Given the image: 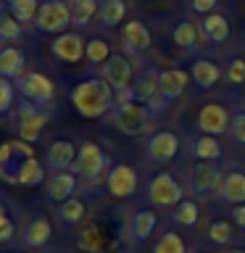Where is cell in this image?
I'll list each match as a JSON object with an SVG mask.
<instances>
[{"label":"cell","instance_id":"cell-1","mask_svg":"<svg viewBox=\"0 0 245 253\" xmlns=\"http://www.w3.org/2000/svg\"><path fill=\"white\" fill-rule=\"evenodd\" d=\"M69 98H71V106L77 108V114L84 119H100L111 114V108L116 106L114 87L100 77H87L82 82H77L71 87Z\"/></svg>","mask_w":245,"mask_h":253},{"label":"cell","instance_id":"cell-2","mask_svg":"<svg viewBox=\"0 0 245 253\" xmlns=\"http://www.w3.org/2000/svg\"><path fill=\"white\" fill-rule=\"evenodd\" d=\"M111 124L116 132L126 134V137H142L153 129L156 114L145 103L137 100H116V106L111 108Z\"/></svg>","mask_w":245,"mask_h":253},{"label":"cell","instance_id":"cell-3","mask_svg":"<svg viewBox=\"0 0 245 253\" xmlns=\"http://www.w3.org/2000/svg\"><path fill=\"white\" fill-rule=\"evenodd\" d=\"M47 122H50V111L45 106H35L29 100H21L13 111V119H11L16 137L24 142H35L47 126Z\"/></svg>","mask_w":245,"mask_h":253},{"label":"cell","instance_id":"cell-4","mask_svg":"<svg viewBox=\"0 0 245 253\" xmlns=\"http://www.w3.org/2000/svg\"><path fill=\"white\" fill-rule=\"evenodd\" d=\"M111 166L114 164H111V156L106 153V150H103L98 142L84 140L77 150V161H74V166H71V171L84 182H98L103 174H108Z\"/></svg>","mask_w":245,"mask_h":253},{"label":"cell","instance_id":"cell-5","mask_svg":"<svg viewBox=\"0 0 245 253\" xmlns=\"http://www.w3.org/2000/svg\"><path fill=\"white\" fill-rule=\"evenodd\" d=\"M145 198L150 206L156 209H174L177 203L185 201V190H182L179 179L169 171H158L148 179V187H145Z\"/></svg>","mask_w":245,"mask_h":253},{"label":"cell","instance_id":"cell-6","mask_svg":"<svg viewBox=\"0 0 245 253\" xmlns=\"http://www.w3.org/2000/svg\"><path fill=\"white\" fill-rule=\"evenodd\" d=\"M129 100L145 103V106L156 114V119L161 116V71L156 66L142 69L129 87Z\"/></svg>","mask_w":245,"mask_h":253},{"label":"cell","instance_id":"cell-7","mask_svg":"<svg viewBox=\"0 0 245 253\" xmlns=\"http://www.w3.org/2000/svg\"><path fill=\"white\" fill-rule=\"evenodd\" d=\"M16 92L21 95V100H29L35 106H53V100H55V84L42 71L21 74L16 79Z\"/></svg>","mask_w":245,"mask_h":253},{"label":"cell","instance_id":"cell-8","mask_svg":"<svg viewBox=\"0 0 245 253\" xmlns=\"http://www.w3.org/2000/svg\"><path fill=\"white\" fill-rule=\"evenodd\" d=\"M42 35H63L71 27V11L66 0H42L37 11V19L32 24Z\"/></svg>","mask_w":245,"mask_h":253},{"label":"cell","instance_id":"cell-9","mask_svg":"<svg viewBox=\"0 0 245 253\" xmlns=\"http://www.w3.org/2000/svg\"><path fill=\"white\" fill-rule=\"evenodd\" d=\"M179 148H182V142H179V134H174L169 129H158L153 134H148L145 142H142V153H145L148 161H153V164H171L174 158L179 156Z\"/></svg>","mask_w":245,"mask_h":253},{"label":"cell","instance_id":"cell-10","mask_svg":"<svg viewBox=\"0 0 245 253\" xmlns=\"http://www.w3.org/2000/svg\"><path fill=\"white\" fill-rule=\"evenodd\" d=\"M221 177H224V171H221L216 164H211V161H195L193 166H190V171H187V190L195 198L219 193Z\"/></svg>","mask_w":245,"mask_h":253},{"label":"cell","instance_id":"cell-11","mask_svg":"<svg viewBox=\"0 0 245 253\" xmlns=\"http://www.w3.org/2000/svg\"><path fill=\"white\" fill-rule=\"evenodd\" d=\"M229 122H232V114L227 111V106L213 100L201 106L195 116V129L201 134H211V137H224L229 132Z\"/></svg>","mask_w":245,"mask_h":253},{"label":"cell","instance_id":"cell-12","mask_svg":"<svg viewBox=\"0 0 245 253\" xmlns=\"http://www.w3.org/2000/svg\"><path fill=\"white\" fill-rule=\"evenodd\" d=\"M137 171L132 169L129 164H114L106 174V190L108 195L119 198V201H124V198H132L134 193H137Z\"/></svg>","mask_w":245,"mask_h":253},{"label":"cell","instance_id":"cell-13","mask_svg":"<svg viewBox=\"0 0 245 253\" xmlns=\"http://www.w3.org/2000/svg\"><path fill=\"white\" fill-rule=\"evenodd\" d=\"M98 69H100V79H106V82L114 87L116 95L132 87V63H129V58H126V55L114 53V55H111V58L103 63V66H98Z\"/></svg>","mask_w":245,"mask_h":253},{"label":"cell","instance_id":"cell-14","mask_svg":"<svg viewBox=\"0 0 245 253\" xmlns=\"http://www.w3.org/2000/svg\"><path fill=\"white\" fill-rule=\"evenodd\" d=\"M84 47L87 40L79 32H63V35H55V40L50 42V53L63 63H79L84 58Z\"/></svg>","mask_w":245,"mask_h":253},{"label":"cell","instance_id":"cell-15","mask_svg":"<svg viewBox=\"0 0 245 253\" xmlns=\"http://www.w3.org/2000/svg\"><path fill=\"white\" fill-rule=\"evenodd\" d=\"M77 145L71 140H53L45 148V169L55 174V171H69L77 161Z\"/></svg>","mask_w":245,"mask_h":253},{"label":"cell","instance_id":"cell-16","mask_svg":"<svg viewBox=\"0 0 245 253\" xmlns=\"http://www.w3.org/2000/svg\"><path fill=\"white\" fill-rule=\"evenodd\" d=\"M122 45H124L126 55L137 58V55H142L150 45H153V35H150V29L142 21L132 19L122 27Z\"/></svg>","mask_w":245,"mask_h":253},{"label":"cell","instance_id":"cell-17","mask_svg":"<svg viewBox=\"0 0 245 253\" xmlns=\"http://www.w3.org/2000/svg\"><path fill=\"white\" fill-rule=\"evenodd\" d=\"M79 190V177L74 171H55L50 174V179L45 182V198L50 203H63V201H69V198H74V193Z\"/></svg>","mask_w":245,"mask_h":253},{"label":"cell","instance_id":"cell-18","mask_svg":"<svg viewBox=\"0 0 245 253\" xmlns=\"http://www.w3.org/2000/svg\"><path fill=\"white\" fill-rule=\"evenodd\" d=\"M190 84V74L182 69H166L161 71V114L171 106L177 98H182V92Z\"/></svg>","mask_w":245,"mask_h":253},{"label":"cell","instance_id":"cell-19","mask_svg":"<svg viewBox=\"0 0 245 253\" xmlns=\"http://www.w3.org/2000/svg\"><path fill=\"white\" fill-rule=\"evenodd\" d=\"M53 237V224L50 219L42 216V213H37V216H32L27 224L21 229V245H27V248H45L47 243H50Z\"/></svg>","mask_w":245,"mask_h":253},{"label":"cell","instance_id":"cell-20","mask_svg":"<svg viewBox=\"0 0 245 253\" xmlns=\"http://www.w3.org/2000/svg\"><path fill=\"white\" fill-rule=\"evenodd\" d=\"M156 227H158V216H156V211L142 209V211H137V213H132L129 221H126V240H129L132 245L145 243L148 237L156 232Z\"/></svg>","mask_w":245,"mask_h":253},{"label":"cell","instance_id":"cell-21","mask_svg":"<svg viewBox=\"0 0 245 253\" xmlns=\"http://www.w3.org/2000/svg\"><path fill=\"white\" fill-rule=\"evenodd\" d=\"M201 35L205 42H211V45H221V42H227L229 40V21H227V16L224 13H219V11H213L208 16H201Z\"/></svg>","mask_w":245,"mask_h":253},{"label":"cell","instance_id":"cell-22","mask_svg":"<svg viewBox=\"0 0 245 253\" xmlns=\"http://www.w3.org/2000/svg\"><path fill=\"white\" fill-rule=\"evenodd\" d=\"M187 150L195 161H211L216 164L224 156V148L219 145V137H211V134H195L187 142Z\"/></svg>","mask_w":245,"mask_h":253},{"label":"cell","instance_id":"cell-23","mask_svg":"<svg viewBox=\"0 0 245 253\" xmlns=\"http://www.w3.org/2000/svg\"><path fill=\"white\" fill-rule=\"evenodd\" d=\"M21 74H27V53L16 45L0 47V77L16 82Z\"/></svg>","mask_w":245,"mask_h":253},{"label":"cell","instance_id":"cell-24","mask_svg":"<svg viewBox=\"0 0 245 253\" xmlns=\"http://www.w3.org/2000/svg\"><path fill=\"white\" fill-rule=\"evenodd\" d=\"M190 77L195 79V84L201 90H211V87L219 84L221 79V66L211 58H195L193 66H190Z\"/></svg>","mask_w":245,"mask_h":253},{"label":"cell","instance_id":"cell-25","mask_svg":"<svg viewBox=\"0 0 245 253\" xmlns=\"http://www.w3.org/2000/svg\"><path fill=\"white\" fill-rule=\"evenodd\" d=\"M219 198L224 203H245V171H227L224 177H221V185H219Z\"/></svg>","mask_w":245,"mask_h":253},{"label":"cell","instance_id":"cell-26","mask_svg":"<svg viewBox=\"0 0 245 253\" xmlns=\"http://www.w3.org/2000/svg\"><path fill=\"white\" fill-rule=\"evenodd\" d=\"M171 40H174V45L182 47V50H198L203 42V35H201V27H195L193 21H187V19H182L177 27L171 29Z\"/></svg>","mask_w":245,"mask_h":253},{"label":"cell","instance_id":"cell-27","mask_svg":"<svg viewBox=\"0 0 245 253\" xmlns=\"http://www.w3.org/2000/svg\"><path fill=\"white\" fill-rule=\"evenodd\" d=\"M45 164H40L35 156L29 158H21L19 161V171H16V185L21 187H37L40 182L45 179Z\"/></svg>","mask_w":245,"mask_h":253},{"label":"cell","instance_id":"cell-28","mask_svg":"<svg viewBox=\"0 0 245 253\" xmlns=\"http://www.w3.org/2000/svg\"><path fill=\"white\" fill-rule=\"evenodd\" d=\"M126 16V3L124 0H100L98 11V27L100 29H114L124 21Z\"/></svg>","mask_w":245,"mask_h":253},{"label":"cell","instance_id":"cell-29","mask_svg":"<svg viewBox=\"0 0 245 253\" xmlns=\"http://www.w3.org/2000/svg\"><path fill=\"white\" fill-rule=\"evenodd\" d=\"M24 37V24L8 11L5 0H0V40L3 42H21Z\"/></svg>","mask_w":245,"mask_h":253},{"label":"cell","instance_id":"cell-30","mask_svg":"<svg viewBox=\"0 0 245 253\" xmlns=\"http://www.w3.org/2000/svg\"><path fill=\"white\" fill-rule=\"evenodd\" d=\"M66 3H69L74 27H87L92 19H98V11H100L98 0H66Z\"/></svg>","mask_w":245,"mask_h":253},{"label":"cell","instance_id":"cell-31","mask_svg":"<svg viewBox=\"0 0 245 253\" xmlns=\"http://www.w3.org/2000/svg\"><path fill=\"white\" fill-rule=\"evenodd\" d=\"M58 219H61V224H66V227H77L79 221L84 219V213H87V206L82 198H69V201H63L58 203Z\"/></svg>","mask_w":245,"mask_h":253},{"label":"cell","instance_id":"cell-32","mask_svg":"<svg viewBox=\"0 0 245 253\" xmlns=\"http://www.w3.org/2000/svg\"><path fill=\"white\" fill-rule=\"evenodd\" d=\"M198 219H201V209H198V203L193 198H185L182 203H177L171 209V221L179 227H195Z\"/></svg>","mask_w":245,"mask_h":253},{"label":"cell","instance_id":"cell-33","mask_svg":"<svg viewBox=\"0 0 245 253\" xmlns=\"http://www.w3.org/2000/svg\"><path fill=\"white\" fill-rule=\"evenodd\" d=\"M205 237H208L213 245H229L235 240V224L227 219H213V221H208V227H205Z\"/></svg>","mask_w":245,"mask_h":253},{"label":"cell","instance_id":"cell-34","mask_svg":"<svg viewBox=\"0 0 245 253\" xmlns=\"http://www.w3.org/2000/svg\"><path fill=\"white\" fill-rule=\"evenodd\" d=\"M40 3H42V0H5L8 11H11L21 24H35Z\"/></svg>","mask_w":245,"mask_h":253},{"label":"cell","instance_id":"cell-35","mask_svg":"<svg viewBox=\"0 0 245 253\" xmlns=\"http://www.w3.org/2000/svg\"><path fill=\"white\" fill-rule=\"evenodd\" d=\"M153 253H187V243H185V237H182L179 232L169 229V232H163L156 240Z\"/></svg>","mask_w":245,"mask_h":253},{"label":"cell","instance_id":"cell-36","mask_svg":"<svg viewBox=\"0 0 245 253\" xmlns=\"http://www.w3.org/2000/svg\"><path fill=\"white\" fill-rule=\"evenodd\" d=\"M111 45L106 42L103 37H92V40H87V47H84V58L95 63V66H103L108 58H111Z\"/></svg>","mask_w":245,"mask_h":253},{"label":"cell","instance_id":"cell-37","mask_svg":"<svg viewBox=\"0 0 245 253\" xmlns=\"http://www.w3.org/2000/svg\"><path fill=\"white\" fill-rule=\"evenodd\" d=\"M227 137H229V142H232V145L245 148V111H235V114H232V122H229Z\"/></svg>","mask_w":245,"mask_h":253},{"label":"cell","instance_id":"cell-38","mask_svg":"<svg viewBox=\"0 0 245 253\" xmlns=\"http://www.w3.org/2000/svg\"><path fill=\"white\" fill-rule=\"evenodd\" d=\"M13 103H16V82L11 79L0 77V116L11 114L13 111Z\"/></svg>","mask_w":245,"mask_h":253},{"label":"cell","instance_id":"cell-39","mask_svg":"<svg viewBox=\"0 0 245 253\" xmlns=\"http://www.w3.org/2000/svg\"><path fill=\"white\" fill-rule=\"evenodd\" d=\"M227 79L232 84H245V58L235 55V58L227 63Z\"/></svg>","mask_w":245,"mask_h":253},{"label":"cell","instance_id":"cell-40","mask_svg":"<svg viewBox=\"0 0 245 253\" xmlns=\"http://www.w3.org/2000/svg\"><path fill=\"white\" fill-rule=\"evenodd\" d=\"M216 5H219V0H187V8L195 16H208L216 11Z\"/></svg>","mask_w":245,"mask_h":253},{"label":"cell","instance_id":"cell-41","mask_svg":"<svg viewBox=\"0 0 245 253\" xmlns=\"http://www.w3.org/2000/svg\"><path fill=\"white\" fill-rule=\"evenodd\" d=\"M16 237V221L8 216L3 224H0V245H5V243H11Z\"/></svg>","mask_w":245,"mask_h":253},{"label":"cell","instance_id":"cell-42","mask_svg":"<svg viewBox=\"0 0 245 253\" xmlns=\"http://www.w3.org/2000/svg\"><path fill=\"white\" fill-rule=\"evenodd\" d=\"M229 216H232V224H235L237 229H245V203H237V206H232Z\"/></svg>","mask_w":245,"mask_h":253},{"label":"cell","instance_id":"cell-43","mask_svg":"<svg viewBox=\"0 0 245 253\" xmlns=\"http://www.w3.org/2000/svg\"><path fill=\"white\" fill-rule=\"evenodd\" d=\"M8 219V209H5V206L3 203H0V224H3V221Z\"/></svg>","mask_w":245,"mask_h":253},{"label":"cell","instance_id":"cell-44","mask_svg":"<svg viewBox=\"0 0 245 253\" xmlns=\"http://www.w3.org/2000/svg\"><path fill=\"white\" fill-rule=\"evenodd\" d=\"M224 253H245L243 248H232V251H224Z\"/></svg>","mask_w":245,"mask_h":253}]
</instances>
